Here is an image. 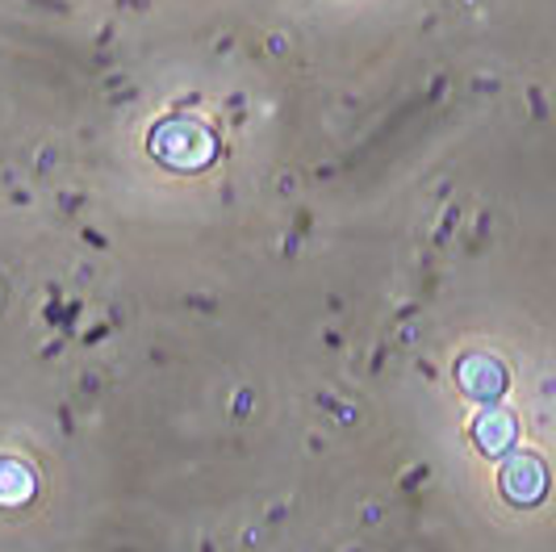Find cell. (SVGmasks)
<instances>
[{
	"label": "cell",
	"instance_id": "obj_4",
	"mask_svg": "<svg viewBox=\"0 0 556 552\" xmlns=\"http://www.w3.org/2000/svg\"><path fill=\"white\" fill-rule=\"evenodd\" d=\"M473 443L481 456H490V461H502V456H510L515 452V443H519V418L515 411H506V406H485V411L473 418Z\"/></svg>",
	"mask_w": 556,
	"mask_h": 552
},
{
	"label": "cell",
	"instance_id": "obj_1",
	"mask_svg": "<svg viewBox=\"0 0 556 552\" xmlns=\"http://www.w3.org/2000/svg\"><path fill=\"white\" fill-rule=\"evenodd\" d=\"M147 151L172 172H205L218 160V135L197 117H164L147 135Z\"/></svg>",
	"mask_w": 556,
	"mask_h": 552
},
{
	"label": "cell",
	"instance_id": "obj_2",
	"mask_svg": "<svg viewBox=\"0 0 556 552\" xmlns=\"http://www.w3.org/2000/svg\"><path fill=\"white\" fill-rule=\"evenodd\" d=\"M498 486L502 494H506V502L535 506V502H544V494H548V465L535 452H510V456H502Z\"/></svg>",
	"mask_w": 556,
	"mask_h": 552
},
{
	"label": "cell",
	"instance_id": "obj_5",
	"mask_svg": "<svg viewBox=\"0 0 556 552\" xmlns=\"http://www.w3.org/2000/svg\"><path fill=\"white\" fill-rule=\"evenodd\" d=\"M38 494V477L22 461H0V506H26Z\"/></svg>",
	"mask_w": 556,
	"mask_h": 552
},
{
	"label": "cell",
	"instance_id": "obj_3",
	"mask_svg": "<svg viewBox=\"0 0 556 552\" xmlns=\"http://www.w3.org/2000/svg\"><path fill=\"white\" fill-rule=\"evenodd\" d=\"M456 386L465 389V398L494 406V402H502L506 386H510V373H506V364L498 356L469 352V356H460V364H456Z\"/></svg>",
	"mask_w": 556,
	"mask_h": 552
}]
</instances>
